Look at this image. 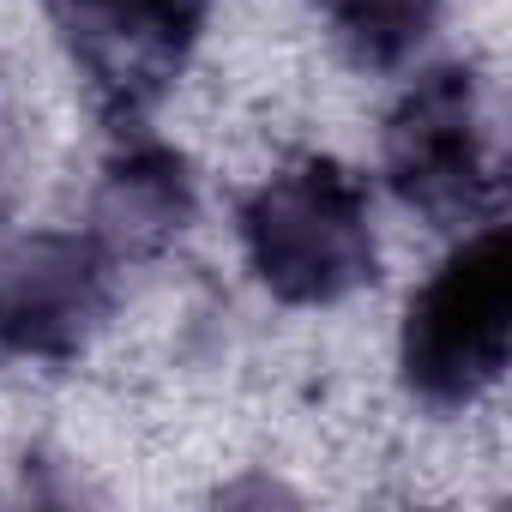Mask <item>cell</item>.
Listing matches in <instances>:
<instances>
[{
    "label": "cell",
    "instance_id": "1",
    "mask_svg": "<svg viewBox=\"0 0 512 512\" xmlns=\"http://www.w3.org/2000/svg\"><path fill=\"white\" fill-rule=\"evenodd\" d=\"M247 272L284 308H332L374 284V205L338 157H302L266 175L235 211Z\"/></svg>",
    "mask_w": 512,
    "mask_h": 512
},
{
    "label": "cell",
    "instance_id": "2",
    "mask_svg": "<svg viewBox=\"0 0 512 512\" xmlns=\"http://www.w3.org/2000/svg\"><path fill=\"white\" fill-rule=\"evenodd\" d=\"M506 338H512V235L506 223L488 217L428 272V284L404 308L398 368L410 398H422L428 410L476 404L506 368Z\"/></svg>",
    "mask_w": 512,
    "mask_h": 512
},
{
    "label": "cell",
    "instance_id": "3",
    "mask_svg": "<svg viewBox=\"0 0 512 512\" xmlns=\"http://www.w3.org/2000/svg\"><path fill=\"white\" fill-rule=\"evenodd\" d=\"M380 169L404 211L452 229L476 223L500 199L494 127L476 67H428L404 85L380 133Z\"/></svg>",
    "mask_w": 512,
    "mask_h": 512
},
{
    "label": "cell",
    "instance_id": "4",
    "mask_svg": "<svg viewBox=\"0 0 512 512\" xmlns=\"http://www.w3.org/2000/svg\"><path fill=\"white\" fill-rule=\"evenodd\" d=\"M49 19L103 115L133 127L187 73L211 0H49Z\"/></svg>",
    "mask_w": 512,
    "mask_h": 512
},
{
    "label": "cell",
    "instance_id": "5",
    "mask_svg": "<svg viewBox=\"0 0 512 512\" xmlns=\"http://www.w3.org/2000/svg\"><path fill=\"white\" fill-rule=\"evenodd\" d=\"M115 308V260L91 235H19L0 247V356L73 362Z\"/></svg>",
    "mask_w": 512,
    "mask_h": 512
},
{
    "label": "cell",
    "instance_id": "6",
    "mask_svg": "<svg viewBox=\"0 0 512 512\" xmlns=\"http://www.w3.org/2000/svg\"><path fill=\"white\" fill-rule=\"evenodd\" d=\"M199 217V181H193V163L151 139V133H133L97 175V193H91V241L109 253L115 266L127 260H157L163 247H175Z\"/></svg>",
    "mask_w": 512,
    "mask_h": 512
},
{
    "label": "cell",
    "instance_id": "7",
    "mask_svg": "<svg viewBox=\"0 0 512 512\" xmlns=\"http://www.w3.org/2000/svg\"><path fill=\"white\" fill-rule=\"evenodd\" d=\"M440 7L446 0H320L338 49L368 73H392L416 61L440 25Z\"/></svg>",
    "mask_w": 512,
    "mask_h": 512
}]
</instances>
